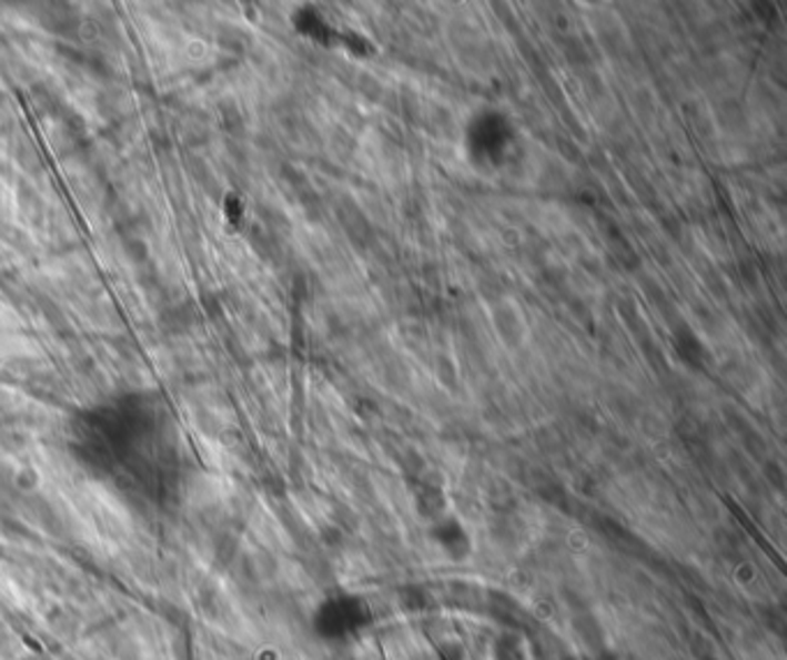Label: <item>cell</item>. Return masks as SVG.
Segmentation results:
<instances>
[]
</instances>
